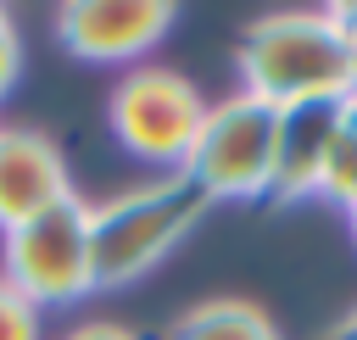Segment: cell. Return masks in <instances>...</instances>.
<instances>
[{
    "mask_svg": "<svg viewBox=\"0 0 357 340\" xmlns=\"http://www.w3.org/2000/svg\"><path fill=\"white\" fill-rule=\"evenodd\" d=\"M167 340H279V329L251 301H201L167 329Z\"/></svg>",
    "mask_w": 357,
    "mask_h": 340,
    "instance_id": "obj_9",
    "label": "cell"
},
{
    "mask_svg": "<svg viewBox=\"0 0 357 340\" xmlns=\"http://www.w3.org/2000/svg\"><path fill=\"white\" fill-rule=\"evenodd\" d=\"M173 28V6L162 0H73L56 6V39L78 56V61H100V67H123L139 61L145 50H156Z\"/></svg>",
    "mask_w": 357,
    "mask_h": 340,
    "instance_id": "obj_6",
    "label": "cell"
},
{
    "mask_svg": "<svg viewBox=\"0 0 357 340\" xmlns=\"http://www.w3.org/2000/svg\"><path fill=\"white\" fill-rule=\"evenodd\" d=\"M340 100H301L279 111V139H273V184L268 201H307L324 184L329 139H335Z\"/></svg>",
    "mask_w": 357,
    "mask_h": 340,
    "instance_id": "obj_8",
    "label": "cell"
},
{
    "mask_svg": "<svg viewBox=\"0 0 357 340\" xmlns=\"http://www.w3.org/2000/svg\"><path fill=\"white\" fill-rule=\"evenodd\" d=\"M61 340H139V334L123 329V323H78V329H67Z\"/></svg>",
    "mask_w": 357,
    "mask_h": 340,
    "instance_id": "obj_13",
    "label": "cell"
},
{
    "mask_svg": "<svg viewBox=\"0 0 357 340\" xmlns=\"http://www.w3.org/2000/svg\"><path fill=\"white\" fill-rule=\"evenodd\" d=\"M273 139H279V106L240 89V95L206 106L184 178L206 201H257L273 184Z\"/></svg>",
    "mask_w": 357,
    "mask_h": 340,
    "instance_id": "obj_3",
    "label": "cell"
},
{
    "mask_svg": "<svg viewBox=\"0 0 357 340\" xmlns=\"http://www.w3.org/2000/svg\"><path fill=\"white\" fill-rule=\"evenodd\" d=\"M318 195L335 201V206H357V89L340 100V117H335V139H329V162H324Z\"/></svg>",
    "mask_w": 357,
    "mask_h": 340,
    "instance_id": "obj_10",
    "label": "cell"
},
{
    "mask_svg": "<svg viewBox=\"0 0 357 340\" xmlns=\"http://www.w3.org/2000/svg\"><path fill=\"white\" fill-rule=\"evenodd\" d=\"M324 340H357V307H351V312H346V318H340V323H335Z\"/></svg>",
    "mask_w": 357,
    "mask_h": 340,
    "instance_id": "obj_15",
    "label": "cell"
},
{
    "mask_svg": "<svg viewBox=\"0 0 357 340\" xmlns=\"http://www.w3.org/2000/svg\"><path fill=\"white\" fill-rule=\"evenodd\" d=\"M17 295L33 307H73L95 290V251H89V206L67 195L61 206L6 229V273Z\"/></svg>",
    "mask_w": 357,
    "mask_h": 340,
    "instance_id": "obj_5",
    "label": "cell"
},
{
    "mask_svg": "<svg viewBox=\"0 0 357 340\" xmlns=\"http://www.w3.org/2000/svg\"><path fill=\"white\" fill-rule=\"evenodd\" d=\"M112 134L117 145L145 162V167H167V173H184L190 150H195V134L206 123V100L201 89L173 72V67H134L117 89H112Z\"/></svg>",
    "mask_w": 357,
    "mask_h": 340,
    "instance_id": "obj_4",
    "label": "cell"
},
{
    "mask_svg": "<svg viewBox=\"0 0 357 340\" xmlns=\"http://www.w3.org/2000/svg\"><path fill=\"white\" fill-rule=\"evenodd\" d=\"M0 340H39V307L0 279Z\"/></svg>",
    "mask_w": 357,
    "mask_h": 340,
    "instance_id": "obj_11",
    "label": "cell"
},
{
    "mask_svg": "<svg viewBox=\"0 0 357 340\" xmlns=\"http://www.w3.org/2000/svg\"><path fill=\"white\" fill-rule=\"evenodd\" d=\"M212 201L184 178V173H162L139 190H123L100 206H89V251H95V290H117L134 284L139 273H151L206 212Z\"/></svg>",
    "mask_w": 357,
    "mask_h": 340,
    "instance_id": "obj_2",
    "label": "cell"
},
{
    "mask_svg": "<svg viewBox=\"0 0 357 340\" xmlns=\"http://www.w3.org/2000/svg\"><path fill=\"white\" fill-rule=\"evenodd\" d=\"M335 22L346 33V56H351V84H357V6H335Z\"/></svg>",
    "mask_w": 357,
    "mask_h": 340,
    "instance_id": "obj_14",
    "label": "cell"
},
{
    "mask_svg": "<svg viewBox=\"0 0 357 340\" xmlns=\"http://www.w3.org/2000/svg\"><path fill=\"white\" fill-rule=\"evenodd\" d=\"M73 195L56 139L39 128H0V229H17Z\"/></svg>",
    "mask_w": 357,
    "mask_h": 340,
    "instance_id": "obj_7",
    "label": "cell"
},
{
    "mask_svg": "<svg viewBox=\"0 0 357 340\" xmlns=\"http://www.w3.org/2000/svg\"><path fill=\"white\" fill-rule=\"evenodd\" d=\"M22 78V39H17V22L11 11H0V100L11 95V84Z\"/></svg>",
    "mask_w": 357,
    "mask_h": 340,
    "instance_id": "obj_12",
    "label": "cell"
},
{
    "mask_svg": "<svg viewBox=\"0 0 357 340\" xmlns=\"http://www.w3.org/2000/svg\"><path fill=\"white\" fill-rule=\"evenodd\" d=\"M234 67H240V89L279 111L301 100H346L357 89L335 6L257 17L234 50Z\"/></svg>",
    "mask_w": 357,
    "mask_h": 340,
    "instance_id": "obj_1",
    "label": "cell"
},
{
    "mask_svg": "<svg viewBox=\"0 0 357 340\" xmlns=\"http://www.w3.org/2000/svg\"><path fill=\"white\" fill-rule=\"evenodd\" d=\"M346 223H351V240H357V206H346Z\"/></svg>",
    "mask_w": 357,
    "mask_h": 340,
    "instance_id": "obj_16",
    "label": "cell"
}]
</instances>
